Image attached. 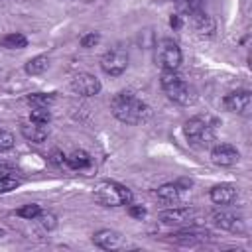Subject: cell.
I'll list each match as a JSON object with an SVG mask.
<instances>
[{
    "instance_id": "obj_1",
    "label": "cell",
    "mask_w": 252,
    "mask_h": 252,
    "mask_svg": "<svg viewBox=\"0 0 252 252\" xmlns=\"http://www.w3.org/2000/svg\"><path fill=\"white\" fill-rule=\"evenodd\" d=\"M112 116L124 124H142L152 116V108L132 91H120L110 100Z\"/></svg>"
},
{
    "instance_id": "obj_2",
    "label": "cell",
    "mask_w": 252,
    "mask_h": 252,
    "mask_svg": "<svg viewBox=\"0 0 252 252\" xmlns=\"http://www.w3.org/2000/svg\"><path fill=\"white\" fill-rule=\"evenodd\" d=\"M183 134H185L187 142L193 146H199V148L211 146L217 136V120L207 114L191 116L183 124Z\"/></svg>"
},
{
    "instance_id": "obj_3",
    "label": "cell",
    "mask_w": 252,
    "mask_h": 252,
    "mask_svg": "<svg viewBox=\"0 0 252 252\" xmlns=\"http://www.w3.org/2000/svg\"><path fill=\"white\" fill-rule=\"evenodd\" d=\"M159 85H161L163 93L167 94V98L173 100L175 104L189 106V104L195 102V93H193V89L189 87V83H187L177 71H161Z\"/></svg>"
},
{
    "instance_id": "obj_4",
    "label": "cell",
    "mask_w": 252,
    "mask_h": 252,
    "mask_svg": "<svg viewBox=\"0 0 252 252\" xmlns=\"http://www.w3.org/2000/svg\"><path fill=\"white\" fill-rule=\"evenodd\" d=\"M94 199L104 207H122L134 201L132 191L118 181H100L94 187Z\"/></svg>"
},
{
    "instance_id": "obj_5",
    "label": "cell",
    "mask_w": 252,
    "mask_h": 252,
    "mask_svg": "<svg viewBox=\"0 0 252 252\" xmlns=\"http://www.w3.org/2000/svg\"><path fill=\"white\" fill-rule=\"evenodd\" d=\"M154 59L161 67V71H177L179 65H181L183 55H181V49H179L177 41H173L169 37H163L156 45Z\"/></svg>"
},
{
    "instance_id": "obj_6",
    "label": "cell",
    "mask_w": 252,
    "mask_h": 252,
    "mask_svg": "<svg viewBox=\"0 0 252 252\" xmlns=\"http://www.w3.org/2000/svg\"><path fill=\"white\" fill-rule=\"evenodd\" d=\"M128 61H130L128 49L122 47V45H114V47H110L108 51L102 53L98 65H100L102 73H106L110 77H118L128 69Z\"/></svg>"
},
{
    "instance_id": "obj_7",
    "label": "cell",
    "mask_w": 252,
    "mask_h": 252,
    "mask_svg": "<svg viewBox=\"0 0 252 252\" xmlns=\"http://www.w3.org/2000/svg\"><path fill=\"white\" fill-rule=\"evenodd\" d=\"M158 219L169 226H189V224L199 222V213L191 207H173V209L161 211Z\"/></svg>"
},
{
    "instance_id": "obj_8",
    "label": "cell",
    "mask_w": 252,
    "mask_h": 252,
    "mask_svg": "<svg viewBox=\"0 0 252 252\" xmlns=\"http://www.w3.org/2000/svg\"><path fill=\"white\" fill-rule=\"evenodd\" d=\"M189 187H191V181H187V179H177V181L159 185L158 191H156V195H158V199H161L163 203H173V205H177V203H181L183 197L189 193Z\"/></svg>"
},
{
    "instance_id": "obj_9",
    "label": "cell",
    "mask_w": 252,
    "mask_h": 252,
    "mask_svg": "<svg viewBox=\"0 0 252 252\" xmlns=\"http://www.w3.org/2000/svg\"><path fill=\"white\" fill-rule=\"evenodd\" d=\"M211 220L215 226L228 230V232H244V219L240 213L236 211H228V209H219L211 215Z\"/></svg>"
},
{
    "instance_id": "obj_10",
    "label": "cell",
    "mask_w": 252,
    "mask_h": 252,
    "mask_svg": "<svg viewBox=\"0 0 252 252\" xmlns=\"http://www.w3.org/2000/svg\"><path fill=\"white\" fill-rule=\"evenodd\" d=\"M93 244L102 250H124L128 248L126 236H122L118 230L112 228H100L93 234Z\"/></svg>"
},
{
    "instance_id": "obj_11",
    "label": "cell",
    "mask_w": 252,
    "mask_h": 252,
    "mask_svg": "<svg viewBox=\"0 0 252 252\" xmlns=\"http://www.w3.org/2000/svg\"><path fill=\"white\" fill-rule=\"evenodd\" d=\"M222 104L228 112H236V114H248L250 108H252V93L248 89H238V91H232L228 93L224 98H222Z\"/></svg>"
},
{
    "instance_id": "obj_12",
    "label": "cell",
    "mask_w": 252,
    "mask_h": 252,
    "mask_svg": "<svg viewBox=\"0 0 252 252\" xmlns=\"http://www.w3.org/2000/svg\"><path fill=\"white\" fill-rule=\"evenodd\" d=\"M71 91L81 96H94L100 93V81L91 73H77L71 79Z\"/></svg>"
},
{
    "instance_id": "obj_13",
    "label": "cell",
    "mask_w": 252,
    "mask_h": 252,
    "mask_svg": "<svg viewBox=\"0 0 252 252\" xmlns=\"http://www.w3.org/2000/svg\"><path fill=\"white\" fill-rule=\"evenodd\" d=\"M238 159H240V152L232 144H215L211 150V161L215 165L230 167V165L238 163Z\"/></svg>"
},
{
    "instance_id": "obj_14",
    "label": "cell",
    "mask_w": 252,
    "mask_h": 252,
    "mask_svg": "<svg viewBox=\"0 0 252 252\" xmlns=\"http://www.w3.org/2000/svg\"><path fill=\"white\" fill-rule=\"evenodd\" d=\"M175 242L179 244H197V242H203L211 236V232L207 228H201L197 224H189V226H181L177 232L171 234Z\"/></svg>"
},
{
    "instance_id": "obj_15",
    "label": "cell",
    "mask_w": 252,
    "mask_h": 252,
    "mask_svg": "<svg viewBox=\"0 0 252 252\" xmlns=\"http://www.w3.org/2000/svg\"><path fill=\"white\" fill-rule=\"evenodd\" d=\"M20 132H22V136H24L28 142H32V144H41V142H45L47 136H49L47 124H39V122H33V120H30V118L20 122Z\"/></svg>"
},
{
    "instance_id": "obj_16",
    "label": "cell",
    "mask_w": 252,
    "mask_h": 252,
    "mask_svg": "<svg viewBox=\"0 0 252 252\" xmlns=\"http://www.w3.org/2000/svg\"><path fill=\"white\" fill-rule=\"evenodd\" d=\"M191 24H193V30L197 32V35H201V37H213L217 32V24H215L213 16H209L203 10H197L191 14Z\"/></svg>"
},
{
    "instance_id": "obj_17",
    "label": "cell",
    "mask_w": 252,
    "mask_h": 252,
    "mask_svg": "<svg viewBox=\"0 0 252 252\" xmlns=\"http://www.w3.org/2000/svg\"><path fill=\"white\" fill-rule=\"evenodd\" d=\"M209 197L215 205H230L238 197V187L234 183H219L211 189Z\"/></svg>"
},
{
    "instance_id": "obj_18",
    "label": "cell",
    "mask_w": 252,
    "mask_h": 252,
    "mask_svg": "<svg viewBox=\"0 0 252 252\" xmlns=\"http://www.w3.org/2000/svg\"><path fill=\"white\" fill-rule=\"evenodd\" d=\"M93 165V158L85 152V150H75L67 156V167L71 169H89Z\"/></svg>"
},
{
    "instance_id": "obj_19",
    "label": "cell",
    "mask_w": 252,
    "mask_h": 252,
    "mask_svg": "<svg viewBox=\"0 0 252 252\" xmlns=\"http://www.w3.org/2000/svg\"><path fill=\"white\" fill-rule=\"evenodd\" d=\"M47 67H49V57L47 55H35L24 65V71L28 75H41L43 71H47Z\"/></svg>"
},
{
    "instance_id": "obj_20",
    "label": "cell",
    "mask_w": 252,
    "mask_h": 252,
    "mask_svg": "<svg viewBox=\"0 0 252 252\" xmlns=\"http://www.w3.org/2000/svg\"><path fill=\"white\" fill-rule=\"evenodd\" d=\"M0 43L4 47H8V49H22V47L28 45V37L24 33H20V32H12V33H6L0 39Z\"/></svg>"
},
{
    "instance_id": "obj_21",
    "label": "cell",
    "mask_w": 252,
    "mask_h": 252,
    "mask_svg": "<svg viewBox=\"0 0 252 252\" xmlns=\"http://www.w3.org/2000/svg\"><path fill=\"white\" fill-rule=\"evenodd\" d=\"M26 100L32 106H49L55 100V94L53 93H32V94H28Z\"/></svg>"
},
{
    "instance_id": "obj_22",
    "label": "cell",
    "mask_w": 252,
    "mask_h": 252,
    "mask_svg": "<svg viewBox=\"0 0 252 252\" xmlns=\"http://www.w3.org/2000/svg\"><path fill=\"white\" fill-rule=\"evenodd\" d=\"M41 211H43V209H41L37 203H28V205H22V207L16 211V215L22 217V219H26V220H35Z\"/></svg>"
},
{
    "instance_id": "obj_23",
    "label": "cell",
    "mask_w": 252,
    "mask_h": 252,
    "mask_svg": "<svg viewBox=\"0 0 252 252\" xmlns=\"http://www.w3.org/2000/svg\"><path fill=\"white\" fill-rule=\"evenodd\" d=\"M35 220L39 222V226H41L43 230H53V228H57V224H59V222H57V217H55L53 213H49V211H41Z\"/></svg>"
},
{
    "instance_id": "obj_24",
    "label": "cell",
    "mask_w": 252,
    "mask_h": 252,
    "mask_svg": "<svg viewBox=\"0 0 252 252\" xmlns=\"http://www.w3.org/2000/svg\"><path fill=\"white\" fill-rule=\"evenodd\" d=\"M30 120L39 122V124H49V120H51L49 106H33V110L30 112Z\"/></svg>"
},
{
    "instance_id": "obj_25",
    "label": "cell",
    "mask_w": 252,
    "mask_h": 252,
    "mask_svg": "<svg viewBox=\"0 0 252 252\" xmlns=\"http://www.w3.org/2000/svg\"><path fill=\"white\" fill-rule=\"evenodd\" d=\"M203 4H205V0H177L179 10L183 14H187V16H191L197 10H203Z\"/></svg>"
},
{
    "instance_id": "obj_26",
    "label": "cell",
    "mask_w": 252,
    "mask_h": 252,
    "mask_svg": "<svg viewBox=\"0 0 252 252\" xmlns=\"http://www.w3.org/2000/svg\"><path fill=\"white\" fill-rule=\"evenodd\" d=\"M20 177L18 175H10V177H0V193H10L12 189H16L20 185Z\"/></svg>"
},
{
    "instance_id": "obj_27",
    "label": "cell",
    "mask_w": 252,
    "mask_h": 252,
    "mask_svg": "<svg viewBox=\"0 0 252 252\" xmlns=\"http://www.w3.org/2000/svg\"><path fill=\"white\" fill-rule=\"evenodd\" d=\"M12 148H14V136H12L8 130L0 128V152L12 150Z\"/></svg>"
},
{
    "instance_id": "obj_28",
    "label": "cell",
    "mask_w": 252,
    "mask_h": 252,
    "mask_svg": "<svg viewBox=\"0 0 252 252\" xmlns=\"http://www.w3.org/2000/svg\"><path fill=\"white\" fill-rule=\"evenodd\" d=\"M98 41H100V33H98V32H91V33H85V35L81 37V45L87 47V49H89V47H94Z\"/></svg>"
},
{
    "instance_id": "obj_29",
    "label": "cell",
    "mask_w": 252,
    "mask_h": 252,
    "mask_svg": "<svg viewBox=\"0 0 252 252\" xmlns=\"http://www.w3.org/2000/svg\"><path fill=\"white\" fill-rule=\"evenodd\" d=\"M49 161H51L53 165H57V167H63V165H67V156H65L61 150H51Z\"/></svg>"
},
{
    "instance_id": "obj_30",
    "label": "cell",
    "mask_w": 252,
    "mask_h": 252,
    "mask_svg": "<svg viewBox=\"0 0 252 252\" xmlns=\"http://www.w3.org/2000/svg\"><path fill=\"white\" fill-rule=\"evenodd\" d=\"M128 215L134 217V219H144L146 217V209L142 205H134V203H128Z\"/></svg>"
},
{
    "instance_id": "obj_31",
    "label": "cell",
    "mask_w": 252,
    "mask_h": 252,
    "mask_svg": "<svg viewBox=\"0 0 252 252\" xmlns=\"http://www.w3.org/2000/svg\"><path fill=\"white\" fill-rule=\"evenodd\" d=\"M18 171L12 167V165H8V163H0V177H10V175H16Z\"/></svg>"
},
{
    "instance_id": "obj_32",
    "label": "cell",
    "mask_w": 252,
    "mask_h": 252,
    "mask_svg": "<svg viewBox=\"0 0 252 252\" xmlns=\"http://www.w3.org/2000/svg\"><path fill=\"white\" fill-rule=\"evenodd\" d=\"M169 26H171L173 30H179V28H181V16H179V14L171 16V18H169Z\"/></svg>"
},
{
    "instance_id": "obj_33",
    "label": "cell",
    "mask_w": 252,
    "mask_h": 252,
    "mask_svg": "<svg viewBox=\"0 0 252 252\" xmlns=\"http://www.w3.org/2000/svg\"><path fill=\"white\" fill-rule=\"evenodd\" d=\"M0 236H4V230H2V228H0Z\"/></svg>"
},
{
    "instance_id": "obj_34",
    "label": "cell",
    "mask_w": 252,
    "mask_h": 252,
    "mask_svg": "<svg viewBox=\"0 0 252 252\" xmlns=\"http://www.w3.org/2000/svg\"><path fill=\"white\" fill-rule=\"evenodd\" d=\"M175 2H177V0H175Z\"/></svg>"
}]
</instances>
